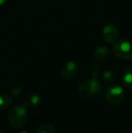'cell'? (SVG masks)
I'll return each instance as SVG.
<instances>
[{
    "instance_id": "cell-5",
    "label": "cell",
    "mask_w": 132,
    "mask_h": 133,
    "mask_svg": "<svg viewBox=\"0 0 132 133\" xmlns=\"http://www.w3.org/2000/svg\"><path fill=\"white\" fill-rule=\"evenodd\" d=\"M102 39L107 44H115L120 37V30L116 25L109 23L104 25L101 32Z\"/></svg>"
},
{
    "instance_id": "cell-12",
    "label": "cell",
    "mask_w": 132,
    "mask_h": 133,
    "mask_svg": "<svg viewBox=\"0 0 132 133\" xmlns=\"http://www.w3.org/2000/svg\"><path fill=\"white\" fill-rule=\"evenodd\" d=\"M41 98L39 95L37 94H33L30 98L28 99V103L30 106H36L37 104L40 103Z\"/></svg>"
},
{
    "instance_id": "cell-4",
    "label": "cell",
    "mask_w": 132,
    "mask_h": 133,
    "mask_svg": "<svg viewBox=\"0 0 132 133\" xmlns=\"http://www.w3.org/2000/svg\"><path fill=\"white\" fill-rule=\"evenodd\" d=\"M113 53L120 59L131 60L132 43L128 40H118L113 45Z\"/></svg>"
},
{
    "instance_id": "cell-7",
    "label": "cell",
    "mask_w": 132,
    "mask_h": 133,
    "mask_svg": "<svg viewBox=\"0 0 132 133\" xmlns=\"http://www.w3.org/2000/svg\"><path fill=\"white\" fill-rule=\"evenodd\" d=\"M111 52L109 48L100 46L94 50V57L100 62H105L110 57Z\"/></svg>"
},
{
    "instance_id": "cell-2",
    "label": "cell",
    "mask_w": 132,
    "mask_h": 133,
    "mask_svg": "<svg viewBox=\"0 0 132 133\" xmlns=\"http://www.w3.org/2000/svg\"><path fill=\"white\" fill-rule=\"evenodd\" d=\"M28 114L27 110L23 105H16L11 108L8 113V121L14 128H22L26 123Z\"/></svg>"
},
{
    "instance_id": "cell-14",
    "label": "cell",
    "mask_w": 132,
    "mask_h": 133,
    "mask_svg": "<svg viewBox=\"0 0 132 133\" xmlns=\"http://www.w3.org/2000/svg\"><path fill=\"white\" fill-rule=\"evenodd\" d=\"M6 2V0H0V5H4V4Z\"/></svg>"
},
{
    "instance_id": "cell-9",
    "label": "cell",
    "mask_w": 132,
    "mask_h": 133,
    "mask_svg": "<svg viewBox=\"0 0 132 133\" xmlns=\"http://www.w3.org/2000/svg\"><path fill=\"white\" fill-rule=\"evenodd\" d=\"M36 133H56V128L53 123L45 122L37 129Z\"/></svg>"
},
{
    "instance_id": "cell-1",
    "label": "cell",
    "mask_w": 132,
    "mask_h": 133,
    "mask_svg": "<svg viewBox=\"0 0 132 133\" xmlns=\"http://www.w3.org/2000/svg\"><path fill=\"white\" fill-rule=\"evenodd\" d=\"M101 90V84L95 77L82 81L78 87V91H79L80 95L83 98L87 99L93 98V97L99 95Z\"/></svg>"
},
{
    "instance_id": "cell-15",
    "label": "cell",
    "mask_w": 132,
    "mask_h": 133,
    "mask_svg": "<svg viewBox=\"0 0 132 133\" xmlns=\"http://www.w3.org/2000/svg\"><path fill=\"white\" fill-rule=\"evenodd\" d=\"M20 133H31L30 131H26V130H24V131H21Z\"/></svg>"
},
{
    "instance_id": "cell-11",
    "label": "cell",
    "mask_w": 132,
    "mask_h": 133,
    "mask_svg": "<svg viewBox=\"0 0 132 133\" xmlns=\"http://www.w3.org/2000/svg\"><path fill=\"white\" fill-rule=\"evenodd\" d=\"M117 72L113 70H108L106 72H104L103 74V79L106 81V82H114L115 80L117 79Z\"/></svg>"
},
{
    "instance_id": "cell-6",
    "label": "cell",
    "mask_w": 132,
    "mask_h": 133,
    "mask_svg": "<svg viewBox=\"0 0 132 133\" xmlns=\"http://www.w3.org/2000/svg\"><path fill=\"white\" fill-rule=\"evenodd\" d=\"M80 72V68L76 63L70 61L64 64L61 71V75L65 80H72L78 75Z\"/></svg>"
},
{
    "instance_id": "cell-3",
    "label": "cell",
    "mask_w": 132,
    "mask_h": 133,
    "mask_svg": "<svg viewBox=\"0 0 132 133\" xmlns=\"http://www.w3.org/2000/svg\"><path fill=\"white\" fill-rule=\"evenodd\" d=\"M104 99L109 104L117 106L122 103L125 99V91L121 86L111 85L105 90Z\"/></svg>"
},
{
    "instance_id": "cell-16",
    "label": "cell",
    "mask_w": 132,
    "mask_h": 133,
    "mask_svg": "<svg viewBox=\"0 0 132 133\" xmlns=\"http://www.w3.org/2000/svg\"><path fill=\"white\" fill-rule=\"evenodd\" d=\"M0 133H4V132H3V131H2V130H0Z\"/></svg>"
},
{
    "instance_id": "cell-13",
    "label": "cell",
    "mask_w": 132,
    "mask_h": 133,
    "mask_svg": "<svg viewBox=\"0 0 132 133\" xmlns=\"http://www.w3.org/2000/svg\"><path fill=\"white\" fill-rule=\"evenodd\" d=\"M100 72V66L99 64H93L91 67V72H92V74L93 75V77L98 76Z\"/></svg>"
},
{
    "instance_id": "cell-10",
    "label": "cell",
    "mask_w": 132,
    "mask_h": 133,
    "mask_svg": "<svg viewBox=\"0 0 132 133\" xmlns=\"http://www.w3.org/2000/svg\"><path fill=\"white\" fill-rule=\"evenodd\" d=\"M12 100L11 98L6 94H1L0 95V109H5L8 106L11 105Z\"/></svg>"
},
{
    "instance_id": "cell-8",
    "label": "cell",
    "mask_w": 132,
    "mask_h": 133,
    "mask_svg": "<svg viewBox=\"0 0 132 133\" xmlns=\"http://www.w3.org/2000/svg\"><path fill=\"white\" fill-rule=\"evenodd\" d=\"M122 82L126 88L132 90V65L125 69L122 75Z\"/></svg>"
}]
</instances>
